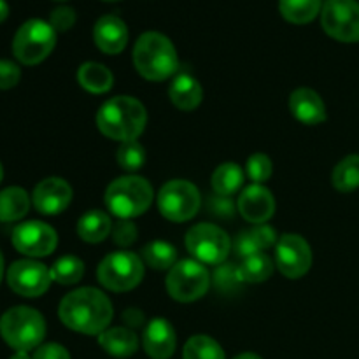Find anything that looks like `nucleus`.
<instances>
[{
    "label": "nucleus",
    "instance_id": "f257e3e1",
    "mask_svg": "<svg viewBox=\"0 0 359 359\" xmlns=\"http://www.w3.org/2000/svg\"><path fill=\"white\" fill-rule=\"evenodd\" d=\"M60 319L67 328L84 335H100L112 321V304L102 291L81 287L62 300Z\"/></svg>",
    "mask_w": 359,
    "mask_h": 359
},
{
    "label": "nucleus",
    "instance_id": "f03ea898",
    "mask_svg": "<svg viewBox=\"0 0 359 359\" xmlns=\"http://www.w3.org/2000/svg\"><path fill=\"white\" fill-rule=\"evenodd\" d=\"M147 112L139 100L132 97H114L105 102L97 112V126L105 137L130 142L146 128Z\"/></svg>",
    "mask_w": 359,
    "mask_h": 359
},
{
    "label": "nucleus",
    "instance_id": "7ed1b4c3",
    "mask_svg": "<svg viewBox=\"0 0 359 359\" xmlns=\"http://www.w3.org/2000/svg\"><path fill=\"white\" fill-rule=\"evenodd\" d=\"M137 72L147 81H165L177 72L179 60L170 39L158 32H146L133 48Z\"/></svg>",
    "mask_w": 359,
    "mask_h": 359
},
{
    "label": "nucleus",
    "instance_id": "20e7f679",
    "mask_svg": "<svg viewBox=\"0 0 359 359\" xmlns=\"http://www.w3.org/2000/svg\"><path fill=\"white\" fill-rule=\"evenodd\" d=\"M153 195V186L146 179L139 175H126L109 184L105 191V205L114 216L132 219L149 209Z\"/></svg>",
    "mask_w": 359,
    "mask_h": 359
},
{
    "label": "nucleus",
    "instance_id": "39448f33",
    "mask_svg": "<svg viewBox=\"0 0 359 359\" xmlns=\"http://www.w3.org/2000/svg\"><path fill=\"white\" fill-rule=\"evenodd\" d=\"M0 335L18 353H28L44 340V318L35 309L13 307L0 319Z\"/></svg>",
    "mask_w": 359,
    "mask_h": 359
},
{
    "label": "nucleus",
    "instance_id": "423d86ee",
    "mask_svg": "<svg viewBox=\"0 0 359 359\" xmlns=\"http://www.w3.org/2000/svg\"><path fill=\"white\" fill-rule=\"evenodd\" d=\"M56 44V30L42 20H28L14 35V56L25 65H37L49 56Z\"/></svg>",
    "mask_w": 359,
    "mask_h": 359
},
{
    "label": "nucleus",
    "instance_id": "0eeeda50",
    "mask_svg": "<svg viewBox=\"0 0 359 359\" xmlns=\"http://www.w3.org/2000/svg\"><path fill=\"white\" fill-rule=\"evenodd\" d=\"M98 280L107 290L123 293L139 286L144 277V265L133 252L118 251L105 256L98 265Z\"/></svg>",
    "mask_w": 359,
    "mask_h": 359
},
{
    "label": "nucleus",
    "instance_id": "6e6552de",
    "mask_svg": "<svg viewBox=\"0 0 359 359\" xmlns=\"http://www.w3.org/2000/svg\"><path fill=\"white\" fill-rule=\"evenodd\" d=\"M210 284L205 265L196 259H182L175 263L167 277V291L174 300L189 304L207 293Z\"/></svg>",
    "mask_w": 359,
    "mask_h": 359
},
{
    "label": "nucleus",
    "instance_id": "1a4fd4ad",
    "mask_svg": "<svg viewBox=\"0 0 359 359\" xmlns=\"http://www.w3.org/2000/svg\"><path fill=\"white\" fill-rule=\"evenodd\" d=\"M186 248L203 265H219L231 251V241L226 231L210 223H200L186 235Z\"/></svg>",
    "mask_w": 359,
    "mask_h": 359
},
{
    "label": "nucleus",
    "instance_id": "9d476101",
    "mask_svg": "<svg viewBox=\"0 0 359 359\" xmlns=\"http://www.w3.org/2000/svg\"><path fill=\"white\" fill-rule=\"evenodd\" d=\"M200 191L195 184L184 179H174L161 188L158 195L160 212L174 223L189 221L200 209Z\"/></svg>",
    "mask_w": 359,
    "mask_h": 359
},
{
    "label": "nucleus",
    "instance_id": "9b49d317",
    "mask_svg": "<svg viewBox=\"0 0 359 359\" xmlns=\"http://www.w3.org/2000/svg\"><path fill=\"white\" fill-rule=\"evenodd\" d=\"M321 25L340 42L359 41V4L356 0H328L321 11Z\"/></svg>",
    "mask_w": 359,
    "mask_h": 359
},
{
    "label": "nucleus",
    "instance_id": "f8f14e48",
    "mask_svg": "<svg viewBox=\"0 0 359 359\" xmlns=\"http://www.w3.org/2000/svg\"><path fill=\"white\" fill-rule=\"evenodd\" d=\"M276 263L279 272L287 279H300L311 270L312 251L304 237L286 233L276 245Z\"/></svg>",
    "mask_w": 359,
    "mask_h": 359
},
{
    "label": "nucleus",
    "instance_id": "ddd939ff",
    "mask_svg": "<svg viewBox=\"0 0 359 359\" xmlns=\"http://www.w3.org/2000/svg\"><path fill=\"white\" fill-rule=\"evenodd\" d=\"M13 245L21 255L42 258L55 251L58 245V235L49 224L41 221H27L14 228Z\"/></svg>",
    "mask_w": 359,
    "mask_h": 359
},
{
    "label": "nucleus",
    "instance_id": "4468645a",
    "mask_svg": "<svg viewBox=\"0 0 359 359\" xmlns=\"http://www.w3.org/2000/svg\"><path fill=\"white\" fill-rule=\"evenodd\" d=\"M51 273L42 263L32 259L14 262L7 270V284L14 293L27 298L44 294L51 284Z\"/></svg>",
    "mask_w": 359,
    "mask_h": 359
},
{
    "label": "nucleus",
    "instance_id": "2eb2a0df",
    "mask_svg": "<svg viewBox=\"0 0 359 359\" xmlns=\"http://www.w3.org/2000/svg\"><path fill=\"white\" fill-rule=\"evenodd\" d=\"M72 200V188L60 177H48L39 182L34 189L35 209L46 216L63 212Z\"/></svg>",
    "mask_w": 359,
    "mask_h": 359
},
{
    "label": "nucleus",
    "instance_id": "dca6fc26",
    "mask_svg": "<svg viewBox=\"0 0 359 359\" xmlns=\"http://www.w3.org/2000/svg\"><path fill=\"white\" fill-rule=\"evenodd\" d=\"M238 212L252 224H265L276 210L273 195L262 184H252L238 196Z\"/></svg>",
    "mask_w": 359,
    "mask_h": 359
},
{
    "label": "nucleus",
    "instance_id": "f3484780",
    "mask_svg": "<svg viewBox=\"0 0 359 359\" xmlns=\"http://www.w3.org/2000/svg\"><path fill=\"white\" fill-rule=\"evenodd\" d=\"M93 39L100 51L107 53V55H118L128 42V28H126L125 21L119 20L118 16L107 14L95 23Z\"/></svg>",
    "mask_w": 359,
    "mask_h": 359
},
{
    "label": "nucleus",
    "instance_id": "a211bd4d",
    "mask_svg": "<svg viewBox=\"0 0 359 359\" xmlns=\"http://www.w3.org/2000/svg\"><path fill=\"white\" fill-rule=\"evenodd\" d=\"M142 344L149 358L168 359L174 354L177 339H175V332L170 323L167 319L158 318L147 325Z\"/></svg>",
    "mask_w": 359,
    "mask_h": 359
},
{
    "label": "nucleus",
    "instance_id": "6ab92c4d",
    "mask_svg": "<svg viewBox=\"0 0 359 359\" xmlns=\"http://www.w3.org/2000/svg\"><path fill=\"white\" fill-rule=\"evenodd\" d=\"M290 109L304 125H319L326 121V107L318 93L311 88H298L290 97Z\"/></svg>",
    "mask_w": 359,
    "mask_h": 359
},
{
    "label": "nucleus",
    "instance_id": "aec40b11",
    "mask_svg": "<svg viewBox=\"0 0 359 359\" xmlns=\"http://www.w3.org/2000/svg\"><path fill=\"white\" fill-rule=\"evenodd\" d=\"M168 97H170L172 104L181 111H195L200 105L203 98L202 86L198 81L189 74H179L175 79L170 83L168 88Z\"/></svg>",
    "mask_w": 359,
    "mask_h": 359
},
{
    "label": "nucleus",
    "instance_id": "412c9836",
    "mask_svg": "<svg viewBox=\"0 0 359 359\" xmlns=\"http://www.w3.org/2000/svg\"><path fill=\"white\" fill-rule=\"evenodd\" d=\"M102 349L116 358H130L139 349V339L128 328H111L105 330L98 337Z\"/></svg>",
    "mask_w": 359,
    "mask_h": 359
},
{
    "label": "nucleus",
    "instance_id": "4be33fe9",
    "mask_svg": "<svg viewBox=\"0 0 359 359\" xmlns=\"http://www.w3.org/2000/svg\"><path fill=\"white\" fill-rule=\"evenodd\" d=\"M112 231V221L102 210H90L77 223V233L84 242L97 244L105 241Z\"/></svg>",
    "mask_w": 359,
    "mask_h": 359
},
{
    "label": "nucleus",
    "instance_id": "5701e85b",
    "mask_svg": "<svg viewBox=\"0 0 359 359\" xmlns=\"http://www.w3.org/2000/svg\"><path fill=\"white\" fill-rule=\"evenodd\" d=\"M77 81L90 93H105V91H109L112 88L114 77H112L111 70L105 65H102V63L88 62L79 67Z\"/></svg>",
    "mask_w": 359,
    "mask_h": 359
},
{
    "label": "nucleus",
    "instance_id": "b1692460",
    "mask_svg": "<svg viewBox=\"0 0 359 359\" xmlns=\"http://www.w3.org/2000/svg\"><path fill=\"white\" fill-rule=\"evenodd\" d=\"M30 209L28 193L21 188H7L0 191V221H18Z\"/></svg>",
    "mask_w": 359,
    "mask_h": 359
},
{
    "label": "nucleus",
    "instance_id": "393cba45",
    "mask_svg": "<svg viewBox=\"0 0 359 359\" xmlns=\"http://www.w3.org/2000/svg\"><path fill=\"white\" fill-rule=\"evenodd\" d=\"M323 0H279V11L290 23H311L321 13Z\"/></svg>",
    "mask_w": 359,
    "mask_h": 359
},
{
    "label": "nucleus",
    "instance_id": "a878e982",
    "mask_svg": "<svg viewBox=\"0 0 359 359\" xmlns=\"http://www.w3.org/2000/svg\"><path fill=\"white\" fill-rule=\"evenodd\" d=\"M244 182V172L237 163H223L214 170L212 189L219 196H230Z\"/></svg>",
    "mask_w": 359,
    "mask_h": 359
},
{
    "label": "nucleus",
    "instance_id": "bb28decb",
    "mask_svg": "<svg viewBox=\"0 0 359 359\" xmlns=\"http://www.w3.org/2000/svg\"><path fill=\"white\" fill-rule=\"evenodd\" d=\"M332 182L342 193H351L359 188V154H351L337 165Z\"/></svg>",
    "mask_w": 359,
    "mask_h": 359
},
{
    "label": "nucleus",
    "instance_id": "cd10ccee",
    "mask_svg": "<svg viewBox=\"0 0 359 359\" xmlns=\"http://www.w3.org/2000/svg\"><path fill=\"white\" fill-rule=\"evenodd\" d=\"M238 273H241L242 283H265L273 273V263L269 256L258 252L242 262V265L238 266Z\"/></svg>",
    "mask_w": 359,
    "mask_h": 359
},
{
    "label": "nucleus",
    "instance_id": "c85d7f7f",
    "mask_svg": "<svg viewBox=\"0 0 359 359\" xmlns=\"http://www.w3.org/2000/svg\"><path fill=\"white\" fill-rule=\"evenodd\" d=\"M144 262L156 270H167L177 263V251L168 242H151L142 249Z\"/></svg>",
    "mask_w": 359,
    "mask_h": 359
},
{
    "label": "nucleus",
    "instance_id": "c756f323",
    "mask_svg": "<svg viewBox=\"0 0 359 359\" xmlns=\"http://www.w3.org/2000/svg\"><path fill=\"white\" fill-rule=\"evenodd\" d=\"M184 359H226L219 344L207 335H195L186 342Z\"/></svg>",
    "mask_w": 359,
    "mask_h": 359
},
{
    "label": "nucleus",
    "instance_id": "7c9ffc66",
    "mask_svg": "<svg viewBox=\"0 0 359 359\" xmlns=\"http://www.w3.org/2000/svg\"><path fill=\"white\" fill-rule=\"evenodd\" d=\"M51 279L58 284H76L84 276V263L76 256H63L49 270Z\"/></svg>",
    "mask_w": 359,
    "mask_h": 359
},
{
    "label": "nucleus",
    "instance_id": "2f4dec72",
    "mask_svg": "<svg viewBox=\"0 0 359 359\" xmlns=\"http://www.w3.org/2000/svg\"><path fill=\"white\" fill-rule=\"evenodd\" d=\"M118 163L119 167L128 172H135L144 167L146 163V149L137 140L123 142L118 149Z\"/></svg>",
    "mask_w": 359,
    "mask_h": 359
},
{
    "label": "nucleus",
    "instance_id": "473e14b6",
    "mask_svg": "<svg viewBox=\"0 0 359 359\" xmlns=\"http://www.w3.org/2000/svg\"><path fill=\"white\" fill-rule=\"evenodd\" d=\"M272 161L266 154L256 153L252 154L248 160V167H245V172H248V177L251 179L255 184H263L265 181H269L272 177Z\"/></svg>",
    "mask_w": 359,
    "mask_h": 359
},
{
    "label": "nucleus",
    "instance_id": "72a5a7b5",
    "mask_svg": "<svg viewBox=\"0 0 359 359\" xmlns=\"http://www.w3.org/2000/svg\"><path fill=\"white\" fill-rule=\"evenodd\" d=\"M214 284L219 291H224V293H233L235 290L242 286L241 273H238V266L231 265V263H224L223 266L216 270L214 273Z\"/></svg>",
    "mask_w": 359,
    "mask_h": 359
},
{
    "label": "nucleus",
    "instance_id": "f704fd0d",
    "mask_svg": "<svg viewBox=\"0 0 359 359\" xmlns=\"http://www.w3.org/2000/svg\"><path fill=\"white\" fill-rule=\"evenodd\" d=\"M233 252L238 256V258H251V256L258 255V252H262V248H259V244L256 242L255 235H252V231H242V233L237 235V238H235L233 242Z\"/></svg>",
    "mask_w": 359,
    "mask_h": 359
},
{
    "label": "nucleus",
    "instance_id": "c9c22d12",
    "mask_svg": "<svg viewBox=\"0 0 359 359\" xmlns=\"http://www.w3.org/2000/svg\"><path fill=\"white\" fill-rule=\"evenodd\" d=\"M112 238L118 245H130L137 238V226L130 219H121L112 226Z\"/></svg>",
    "mask_w": 359,
    "mask_h": 359
},
{
    "label": "nucleus",
    "instance_id": "e433bc0d",
    "mask_svg": "<svg viewBox=\"0 0 359 359\" xmlns=\"http://www.w3.org/2000/svg\"><path fill=\"white\" fill-rule=\"evenodd\" d=\"M21 79V70L16 63L0 60V90L14 88Z\"/></svg>",
    "mask_w": 359,
    "mask_h": 359
},
{
    "label": "nucleus",
    "instance_id": "4c0bfd02",
    "mask_svg": "<svg viewBox=\"0 0 359 359\" xmlns=\"http://www.w3.org/2000/svg\"><path fill=\"white\" fill-rule=\"evenodd\" d=\"M76 23V13L70 7H58L51 13V27L56 32H65Z\"/></svg>",
    "mask_w": 359,
    "mask_h": 359
},
{
    "label": "nucleus",
    "instance_id": "58836bf2",
    "mask_svg": "<svg viewBox=\"0 0 359 359\" xmlns=\"http://www.w3.org/2000/svg\"><path fill=\"white\" fill-rule=\"evenodd\" d=\"M34 359H70V354L60 344H44V346L37 347Z\"/></svg>",
    "mask_w": 359,
    "mask_h": 359
},
{
    "label": "nucleus",
    "instance_id": "ea45409f",
    "mask_svg": "<svg viewBox=\"0 0 359 359\" xmlns=\"http://www.w3.org/2000/svg\"><path fill=\"white\" fill-rule=\"evenodd\" d=\"M251 231H252V235H255L256 242L259 244V248H262V251H263V249L272 248V245L276 244V241H277L276 231H273V228L269 226L266 223L265 224H256V226L252 228Z\"/></svg>",
    "mask_w": 359,
    "mask_h": 359
},
{
    "label": "nucleus",
    "instance_id": "a19ab883",
    "mask_svg": "<svg viewBox=\"0 0 359 359\" xmlns=\"http://www.w3.org/2000/svg\"><path fill=\"white\" fill-rule=\"evenodd\" d=\"M7 16H9V6H7L6 0H0V23H2Z\"/></svg>",
    "mask_w": 359,
    "mask_h": 359
},
{
    "label": "nucleus",
    "instance_id": "79ce46f5",
    "mask_svg": "<svg viewBox=\"0 0 359 359\" xmlns=\"http://www.w3.org/2000/svg\"><path fill=\"white\" fill-rule=\"evenodd\" d=\"M233 359H262V358L255 353H244V354H238V356H235Z\"/></svg>",
    "mask_w": 359,
    "mask_h": 359
},
{
    "label": "nucleus",
    "instance_id": "37998d69",
    "mask_svg": "<svg viewBox=\"0 0 359 359\" xmlns=\"http://www.w3.org/2000/svg\"><path fill=\"white\" fill-rule=\"evenodd\" d=\"M11 359H32L27 353H16Z\"/></svg>",
    "mask_w": 359,
    "mask_h": 359
},
{
    "label": "nucleus",
    "instance_id": "c03bdc74",
    "mask_svg": "<svg viewBox=\"0 0 359 359\" xmlns=\"http://www.w3.org/2000/svg\"><path fill=\"white\" fill-rule=\"evenodd\" d=\"M2 277H4V256L0 252V283H2Z\"/></svg>",
    "mask_w": 359,
    "mask_h": 359
},
{
    "label": "nucleus",
    "instance_id": "a18cd8bd",
    "mask_svg": "<svg viewBox=\"0 0 359 359\" xmlns=\"http://www.w3.org/2000/svg\"><path fill=\"white\" fill-rule=\"evenodd\" d=\"M4 177V168H2V163H0V181H2Z\"/></svg>",
    "mask_w": 359,
    "mask_h": 359
},
{
    "label": "nucleus",
    "instance_id": "49530a36",
    "mask_svg": "<svg viewBox=\"0 0 359 359\" xmlns=\"http://www.w3.org/2000/svg\"><path fill=\"white\" fill-rule=\"evenodd\" d=\"M105 2H118V0H105Z\"/></svg>",
    "mask_w": 359,
    "mask_h": 359
}]
</instances>
